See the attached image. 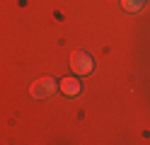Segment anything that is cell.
<instances>
[{"label":"cell","mask_w":150,"mask_h":145,"mask_svg":"<svg viewBox=\"0 0 150 145\" xmlns=\"http://www.w3.org/2000/svg\"><path fill=\"white\" fill-rule=\"evenodd\" d=\"M70 68L75 70V75H90L95 70V61L85 51H73L70 53Z\"/></svg>","instance_id":"cell-1"},{"label":"cell","mask_w":150,"mask_h":145,"mask_svg":"<svg viewBox=\"0 0 150 145\" xmlns=\"http://www.w3.org/2000/svg\"><path fill=\"white\" fill-rule=\"evenodd\" d=\"M121 5H124V10H128V12H140L145 5V0H121Z\"/></svg>","instance_id":"cell-4"},{"label":"cell","mask_w":150,"mask_h":145,"mask_svg":"<svg viewBox=\"0 0 150 145\" xmlns=\"http://www.w3.org/2000/svg\"><path fill=\"white\" fill-rule=\"evenodd\" d=\"M58 87H61V92L63 94H68V97H75V94H80V82L75 80V77H63V80L58 82Z\"/></svg>","instance_id":"cell-3"},{"label":"cell","mask_w":150,"mask_h":145,"mask_svg":"<svg viewBox=\"0 0 150 145\" xmlns=\"http://www.w3.org/2000/svg\"><path fill=\"white\" fill-rule=\"evenodd\" d=\"M56 92V80L53 77H39L36 82H32L29 94L34 99H49V97Z\"/></svg>","instance_id":"cell-2"}]
</instances>
